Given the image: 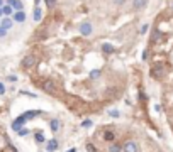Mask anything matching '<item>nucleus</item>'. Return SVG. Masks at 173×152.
Listing matches in <instances>:
<instances>
[{"label": "nucleus", "mask_w": 173, "mask_h": 152, "mask_svg": "<svg viewBox=\"0 0 173 152\" xmlns=\"http://www.w3.org/2000/svg\"><path fill=\"white\" fill-rule=\"evenodd\" d=\"M3 93H5V86L0 83V95H3Z\"/></svg>", "instance_id": "obj_19"}, {"label": "nucleus", "mask_w": 173, "mask_h": 152, "mask_svg": "<svg viewBox=\"0 0 173 152\" xmlns=\"http://www.w3.org/2000/svg\"><path fill=\"white\" fill-rule=\"evenodd\" d=\"M46 3H48V7H49V9H53L54 3H56V0H46Z\"/></svg>", "instance_id": "obj_17"}, {"label": "nucleus", "mask_w": 173, "mask_h": 152, "mask_svg": "<svg viewBox=\"0 0 173 152\" xmlns=\"http://www.w3.org/2000/svg\"><path fill=\"white\" fill-rule=\"evenodd\" d=\"M34 137H36V142H39V144H42V142H44V135H42V134H36Z\"/></svg>", "instance_id": "obj_13"}, {"label": "nucleus", "mask_w": 173, "mask_h": 152, "mask_svg": "<svg viewBox=\"0 0 173 152\" xmlns=\"http://www.w3.org/2000/svg\"><path fill=\"white\" fill-rule=\"evenodd\" d=\"M17 134H19V135H27V134H29V130H27V128H21Z\"/></svg>", "instance_id": "obj_16"}, {"label": "nucleus", "mask_w": 173, "mask_h": 152, "mask_svg": "<svg viewBox=\"0 0 173 152\" xmlns=\"http://www.w3.org/2000/svg\"><path fill=\"white\" fill-rule=\"evenodd\" d=\"M0 5H2V0H0Z\"/></svg>", "instance_id": "obj_23"}, {"label": "nucleus", "mask_w": 173, "mask_h": 152, "mask_svg": "<svg viewBox=\"0 0 173 152\" xmlns=\"http://www.w3.org/2000/svg\"><path fill=\"white\" fill-rule=\"evenodd\" d=\"M80 32L85 34V36H88V34L92 32V24H90V22H83V24L80 25Z\"/></svg>", "instance_id": "obj_4"}, {"label": "nucleus", "mask_w": 173, "mask_h": 152, "mask_svg": "<svg viewBox=\"0 0 173 152\" xmlns=\"http://www.w3.org/2000/svg\"><path fill=\"white\" fill-rule=\"evenodd\" d=\"M122 152H137V144L134 140H126L122 144Z\"/></svg>", "instance_id": "obj_1"}, {"label": "nucleus", "mask_w": 173, "mask_h": 152, "mask_svg": "<svg viewBox=\"0 0 173 152\" xmlns=\"http://www.w3.org/2000/svg\"><path fill=\"white\" fill-rule=\"evenodd\" d=\"M92 125V122H90V120H85V122H83V127H90Z\"/></svg>", "instance_id": "obj_20"}, {"label": "nucleus", "mask_w": 173, "mask_h": 152, "mask_svg": "<svg viewBox=\"0 0 173 152\" xmlns=\"http://www.w3.org/2000/svg\"><path fill=\"white\" fill-rule=\"evenodd\" d=\"M42 90L48 91V93H53L54 91V83L51 81V79H46V81L42 83Z\"/></svg>", "instance_id": "obj_5"}, {"label": "nucleus", "mask_w": 173, "mask_h": 152, "mask_svg": "<svg viewBox=\"0 0 173 152\" xmlns=\"http://www.w3.org/2000/svg\"><path fill=\"white\" fill-rule=\"evenodd\" d=\"M56 149H58V140H49V142H48V147H46V151L48 152H54L56 151Z\"/></svg>", "instance_id": "obj_8"}, {"label": "nucleus", "mask_w": 173, "mask_h": 152, "mask_svg": "<svg viewBox=\"0 0 173 152\" xmlns=\"http://www.w3.org/2000/svg\"><path fill=\"white\" fill-rule=\"evenodd\" d=\"M68 152H77V149H75V147H73V149H70V151Z\"/></svg>", "instance_id": "obj_21"}, {"label": "nucleus", "mask_w": 173, "mask_h": 152, "mask_svg": "<svg viewBox=\"0 0 173 152\" xmlns=\"http://www.w3.org/2000/svg\"><path fill=\"white\" fill-rule=\"evenodd\" d=\"M51 130H53V132H58V130H59V120H56V118L51 120Z\"/></svg>", "instance_id": "obj_11"}, {"label": "nucleus", "mask_w": 173, "mask_h": 152, "mask_svg": "<svg viewBox=\"0 0 173 152\" xmlns=\"http://www.w3.org/2000/svg\"><path fill=\"white\" fill-rule=\"evenodd\" d=\"M7 34V29H3V27H0V37H3Z\"/></svg>", "instance_id": "obj_18"}, {"label": "nucleus", "mask_w": 173, "mask_h": 152, "mask_svg": "<svg viewBox=\"0 0 173 152\" xmlns=\"http://www.w3.org/2000/svg\"><path fill=\"white\" fill-rule=\"evenodd\" d=\"M10 25H12V20H10V19H3V20H2V27H3V29H9Z\"/></svg>", "instance_id": "obj_12"}, {"label": "nucleus", "mask_w": 173, "mask_h": 152, "mask_svg": "<svg viewBox=\"0 0 173 152\" xmlns=\"http://www.w3.org/2000/svg\"><path fill=\"white\" fill-rule=\"evenodd\" d=\"M104 140L107 144H114L116 142V132L114 130H105L104 132Z\"/></svg>", "instance_id": "obj_2"}, {"label": "nucleus", "mask_w": 173, "mask_h": 152, "mask_svg": "<svg viewBox=\"0 0 173 152\" xmlns=\"http://www.w3.org/2000/svg\"><path fill=\"white\" fill-rule=\"evenodd\" d=\"M0 15H2V9H0Z\"/></svg>", "instance_id": "obj_22"}, {"label": "nucleus", "mask_w": 173, "mask_h": 152, "mask_svg": "<svg viewBox=\"0 0 173 152\" xmlns=\"http://www.w3.org/2000/svg\"><path fill=\"white\" fill-rule=\"evenodd\" d=\"M2 12L5 14V15H10V14H12V9H10V7H9V5H5V7H3V9H2Z\"/></svg>", "instance_id": "obj_14"}, {"label": "nucleus", "mask_w": 173, "mask_h": 152, "mask_svg": "<svg viewBox=\"0 0 173 152\" xmlns=\"http://www.w3.org/2000/svg\"><path fill=\"white\" fill-rule=\"evenodd\" d=\"M34 63H36V58H34V56H27V58L22 59V66H24V68H31V66H34Z\"/></svg>", "instance_id": "obj_6"}, {"label": "nucleus", "mask_w": 173, "mask_h": 152, "mask_svg": "<svg viewBox=\"0 0 173 152\" xmlns=\"http://www.w3.org/2000/svg\"><path fill=\"white\" fill-rule=\"evenodd\" d=\"M7 3H9V5H12L17 12H22V9H24V5H22V2H21V0H7Z\"/></svg>", "instance_id": "obj_3"}, {"label": "nucleus", "mask_w": 173, "mask_h": 152, "mask_svg": "<svg viewBox=\"0 0 173 152\" xmlns=\"http://www.w3.org/2000/svg\"><path fill=\"white\" fill-rule=\"evenodd\" d=\"M14 20H15V22H24V20H26L24 12H17L15 15H14Z\"/></svg>", "instance_id": "obj_10"}, {"label": "nucleus", "mask_w": 173, "mask_h": 152, "mask_svg": "<svg viewBox=\"0 0 173 152\" xmlns=\"http://www.w3.org/2000/svg\"><path fill=\"white\" fill-rule=\"evenodd\" d=\"M87 151L88 152H97V149H95V145H92V144H87Z\"/></svg>", "instance_id": "obj_15"}, {"label": "nucleus", "mask_w": 173, "mask_h": 152, "mask_svg": "<svg viewBox=\"0 0 173 152\" xmlns=\"http://www.w3.org/2000/svg\"><path fill=\"white\" fill-rule=\"evenodd\" d=\"M172 9H173V3H172Z\"/></svg>", "instance_id": "obj_24"}, {"label": "nucleus", "mask_w": 173, "mask_h": 152, "mask_svg": "<svg viewBox=\"0 0 173 152\" xmlns=\"http://www.w3.org/2000/svg\"><path fill=\"white\" fill-rule=\"evenodd\" d=\"M146 2H148V0H134V2H133V7L136 9V10H141V9L146 5Z\"/></svg>", "instance_id": "obj_9"}, {"label": "nucleus", "mask_w": 173, "mask_h": 152, "mask_svg": "<svg viewBox=\"0 0 173 152\" xmlns=\"http://www.w3.org/2000/svg\"><path fill=\"white\" fill-rule=\"evenodd\" d=\"M122 151V145L117 144V142H114V144H109V147H107V152H120Z\"/></svg>", "instance_id": "obj_7"}]
</instances>
